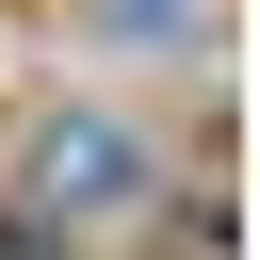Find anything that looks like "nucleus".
Returning <instances> with one entry per match:
<instances>
[{"label":"nucleus","mask_w":260,"mask_h":260,"mask_svg":"<svg viewBox=\"0 0 260 260\" xmlns=\"http://www.w3.org/2000/svg\"><path fill=\"white\" fill-rule=\"evenodd\" d=\"M32 195H49V211H114V195H130V146H114V130H49V179H32Z\"/></svg>","instance_id":"nucleus-1"}]
</instances>
